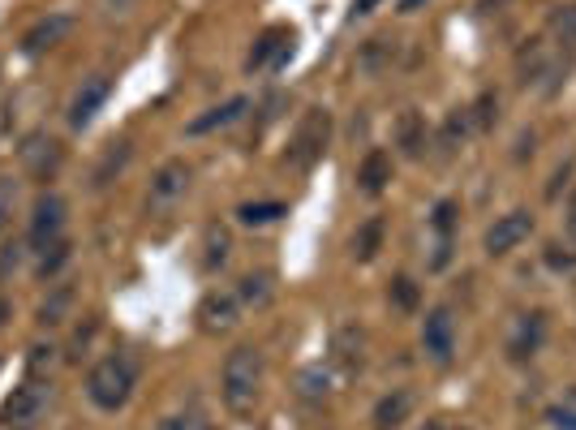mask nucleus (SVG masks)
I'll return each instance as SVG.
<instances>
[{
    "label": "nucleus",
    "mask_w": 576,
    "mask_h": 430,
    "mask_svg": "<svg viewBox=\"0 0 576 430\" xmlns=\"http://www.w3.org/2000/svg\"><path fill=\"white\" fill-rule=\"evenodd\" d=\"M134 383H138V366L129 353H108L99 357L86 375V400L99 409V413H117L129 405L134 396Z\"/></svg>",
    "instance_id": "1"
},
{
    "label": "nucleus",
    "mask_w": 576,
    "mask_h": 430,
    "mask_svg": "<svg viewBox=\"0 0 576 430\" xmlns=\"http://www.w3.org/2000/svg\"><path fill=\"white\" fill-rule=\"evenodd\" d=\"M220 392L233 413H250L258 405V392H263V353H258L254 344H237V349L228 353Z\"/></svg>",
    "instance_id": "2"
},
{
    "label": "nucleus",
    "mask_w": 576,
    "mask_h": 430,
    "mask_svg": "<svg viewBox=\"0 0 576 430\" xmlns=\"http://www.w3.org/2000/svg\"><path fill=\"white\" fill-rule=\"evenodd\" d=\"M48 409H52V383L31 375L5 396V405H0V426L5 430H35L43 418H48Z\"/></svg>",
    "instance_id": "3"
},
{
    "label": "nucleus",
    "mask_w": 576,
    "mask_h": 430,
    "mask_svg": "<svg viewBox=\"0 0 576 430\" xmlns=\"http://www.w3.org/2000/svg\"><path fill=\"white\" fill-rule=\"evenodd\" d=\"M327 142H331V112L327 108H310L306 117L297 121L284 160L293 164V168H314L327 155Z\"/></svg>",
    "instance_id": "4"
},
{
    "label": "nucleus",
    "mask_w": 576,
    "mask_h": 430,
    "mask_svg": "<svg viewBox=\"0 0 576 430\" xmlns=\"http://www.w3.org/2000/svg\"><path fill=\"white\" fill-rule=\"evenodd\" d=\"M65 220H69V203L61 194H39L35 207H31V228H26V241H31V250L43 254L48 246L65 237Z\"/></svg>",
    "instance_id": "5"
},
{
    "label": "nucleus",
    "mask_w": 576,
    "mask_h": 430,
    "mask_svg": "<svg viewBox=\"0 0 576 430\" xmlns=\"http://www.w3.org/2000/svg\"><path fill=\"white\" fill-rule=\"evenodd\" d=\"M190 177H194V168L185 164V160H164L160 172L151 177L147 207L151 211H164V207L177 203V198H185V190H190Z\"/></svg>",
    "instance_id": "6"
},
{
    "label": "nucleus",
    "mask_w": 576,
    "mask_h": 430,
    "mask_svg": "<svg viewBox=\"0 0 576 430\" xmlns=\"http://www.w3.org/2000/svg\"><path fill=\"white\" fill-rule=\"evenodd\" d=\"M18 155H22L26 177H35V181H48V177H56V168H61V142L48 134H31L18 147Z\"/></svg>",
    "instance_id": "7"
},
{
    "label": "nucleus",
    "mask_w": 576,
    "mask_h": 430,
    "mask_svg": "<svg viewBox=\"0 0 576 430\" xmlns=\"http://www.w3.org/2000/svg\"><path fill=\"white\" fill-rule=\"evenodd\" d=\"M534 233V215L529 211H508L486 228V254H512L521 241Z\"/></svg>",
    "instance_id": "8"
},
{
    "label": "nucleus",
    "mask_w": 576,
    "mask_h": 430,
    "mask_svg": "<svg viewBox=\"0 0 576 430\" xmlns=\"http://www.w3.org/2000/svg\"><path fill=\"white\" fill-rule=\"evenodd\" d=\"M422 349L435 357V362H452V353H456V319H452L448 306H439V310L426 314V323H422Z\"/></svg>",
    "instance_id": "9"
},
{
    "label": "nucleus",
    "mask_w": 576,
    "mask_h": 430,
    "mask_svg": "<svg viewBox=\"0 0 576 430\" xmlns=\"http://www.w3.org/2000/svg\"><path fill=\"white\" fill-rule=\"evenodd\" d=\"M108 91H112V82H108L104 74H91V78H86L78 91H74V99H69V125H74V129H86V125H91L95 112L104 108Z\"/></svg>",
    "instance_id": "10"
},
{
    "label": "nucleus",
    "mask_w": 576,
    "mask_h": 430,
    "mask_svg": "<svg viewBox=\"0 0 576 430\" xmlns=\"http://www.w3.org/2000/svg\"><path fill=\"white\" fill-rule=\"evenodd\" d=\"M69 31H74V18L69 13H48V18H39L31 31L22 35V52L26 56H43V52H52L56 43H65Z\"/></svg>",
    "instance_id": "11"
},
{
    "label": "nucleus",
    "mask_w": 576,
    "mask_h": 430,
    "mask_svg": "<svg viewBox=\"0 0 576 430\" xmlns=\"http://www.w3.org/2000/svg\"><path fill=\"white\" fill-rule=\"evenodd\" d=\"M237 319H241L237 293H220V289H215V293L203 297V306H198V323H203V332H211V336L233 332Z\"/></svg>",
    "instance_id": "12"
},
{
    "label": "nucleus",
    "mask_w": 576,
    "mask_h": 430,
    "mask_svg": "<svg viewBox=\"0 0 576 430\" xmlns=\"http://www.w3.org/2000/svg\"><path fill=\"white\" fill-rule=\"evenodd\" d=\"M288 56H293V31L288 26H271V31H263L258 35V43H254V52H250V74L254 69H267V65H284Z\"/></svg>",
    "instance_id": "13"
},
{
    "label": "nucleus",
    "mask_w": 576,
    "mask_h": 430,
    "mask_svg": "<svg viewBox=\"0 0 576 430\" xmlns=\"http://www.w3.org/2000/svg\"><path fill=\"white\" fill-rule=\"evenodd\" d=\"M246 112H250V99L246 95H233V99H224L220 108H207L203 117H194L190 125H185V134H194V138L198 134H215V129H228L233 121H241Z\"/></svg>",
    "instance_id": "14"
},
{
    "label": "nucleus",
    "mask_w": 576,
    "mask_h": 430,
    "mask_svg": "<svg viewBox=\"0 0 576 430\" xmlns=\"http://www.w3.org/2000/svg\"><path fill=\"white\" fill-rule=\"evenodd\" d=\"M392 172H396V164H392V155H387V151H379V147H374V151H366V160L362 164H357V190H362V194H383L387 190V185H392Z\"/></svg>",
    "instance_id": "15"
},
{
    "label": "nucleus",
    "mask_w": 576,
    "mask_h": 430,
    "mask_svg": "<svg viewBox=\"0 0 576 430\" xmlns=\"http://www.w3.org/2000/svg\"><path fill=\"white\" fill-rule=\"evenodd\" d=\"M129 155H134V147H129L125 138H121V142H108L104 155H99V164H95V172H91V190H108V185L125 172Z\"/></svg>",
    "instance_id": "16"
},
{
    "label": "nucleus",
    "mask_w": 576,
    "mask_h": 430,
    "mask_svg": "<svg viewBox=\"0 0 576 430\" xmlns=\"http://www.w3.org/2000/svg\"><path fill=\"white\" fill-rule=\"evenodd\" d=\"M409 413H413V392L396 387V392H387L379 405H374V430H396V426H405Z\"/></svg>",
    "instance_id": "17"
},
{
    "label": "nucleus",
    "mask_w": 576,
    "mask_h": 430,
    "mask_svg": "<svg viewBox=\"0 0 576 430\" xmlns=\"http://www.w3.org/2000/svg\"><path fill=\"white\" fill-rule=\"evenodd\" d=\"M542 336H546V319H542V314H525L521 327H516V336H512V344H508L512 362H529V357L542 349Z\"/></svg>",
    "instance_id": "18"
},
{
    "label": "nucleus",
    "mask_w": 576,
    "mask_h": 430,
    "mask_svg": "<svg viewBox=\"0 0 576 430\" xmlns=\"http://www.w3.org/2000/svg\"><path fill=\"white\" fill-rule=\"evenodd\" d=\"M237 301L246 310H267L271 301H276V280H271L267 271H250V276H241V284H237Z\"/></svg>",
    "instance_id": "19"
},
{
    "label": "nucleus",
    "mask_w": 576,
    "mask_h": 430,
    "mask_svg": "<svg viewBox=\"0 0 576 430\" xmlns=\"http://www.w3.org/2000/svg\"><path fill=\"white\" fill-rule=\"evenodd\" d=\"M366 336L357 332V327H340L336 332V340H331V362L336 366H344V370H357L366 362Z\"/></svg>",
    "instance_id": "20"
},
{
    "label": "nucleus",
    "mask_w": 576,
    "mask_h": 430,
    "mask_svg": "<svg viewBox=\"0 0 576 430\" xmlns=\"http://www.w3.org/2000/svg\"><path fill=\"white\" fill-rule=\"evenodd\" d=\"M383 237H387L383 215H370L366 224H357V233H353V258H357V263H370V258L383 250Z\"/></svg>",
    "instance_id": "21"
},
{
    "label": "nucleus",
    "mask_w": 576,
    "mask_h": 430,
    "mask_svg": "<svg viewBox=\"0 0 576 430\" xmlns=\"http://www.w3.org/2000/svg\"><path fill=\"white\" fill-rule=\"evenodd\" d=\"M396 147L409 155V160H417V155L426 151V121L422 112H405V117L396 121Z\"/></svg>",
    "instance_id": "22"
},
{
    "label": "nucleus",
    "mask_w": 576,
    "mask_h": 430,
    "mask_svg": "<svg viewBox=\"0 0 576 430\" xmlns=\"http://www.w3.org/2000/svg\"><path fill=\"white\" fill-rule=\"evenodd\" d=\"M392 56H396V43H387V39H366L362 52H357V74L379 78L383 69L392 65Z\"/></svg>",
    "instance_id": "23"
},
{
    "label": "nucleus",
    "mask_w": 576,
    "mask_h": 430,
    "mask_svg": "<svg viewBox=\"0 0 576 430\" xmlns=\"http://www.w3.org/2000/svg\"><path fill=\"white\" fill-rule=\"evenodd\" d=\"M69 306H74V289H69V284H56L52 297L43 301L39 314H35L39 327H61V323L69 319Z\"/></svg>",
    "instance_id": "24"
},
{
    "label": "nucleus",
    "mask_w": 576,
    "mask_h": 430,
    "mask_svg": "<svg viewBox=\"0 0 576 430\" xmlns=\"http://www.w3.org/2000/svg\"><path fill=\"white\" fill-rule=\"evenodd\" d=\"M551 35L559 39V48L576 52V5H564L551 13Z\"/></svg>",
    "instance_id": "25"
},
{
    "label": "nucleus",
    "mask_w": 576,
    "mask_h": 430,
    "mask_svg": "<svg viewBox=\"0 0 576 430\" xmlns=\"http://www.w3.org/2000/svg\"><path fill=\"white\" fill-rule=\"evenodd\" d=\"M297 392L306 396V400H323V396L331 392V375H327L323 366H306V370L297 375Z\"/></svg>",
    "instance_id": "26"
},
{
    "label": "nucleus",
    "mask_w": 576,
    "mask_h": 430,
    "mask_svg": "<svg viewBox=\"0 0 576 430\" xmlns=\"http://www.w3.org/2000/svg\"><path fill=\"white\" fill-rule=\"evenodd\" d=\"M280 215H288L284 203H246V207H237V220L254 228V224H271V220H280Z\"/></svg>",
    "instance_id": "27"
},
{
    "label": "nucleus",
    "mask_w": 576,
    "mask_h": 430,
    "mask_svg": "<svg viewBox=\"0 0 576 430\" xmlns=\"http://www.w3.org/2000/svg\"><path fill=\"white\" fill-rule=\"evenodd\" d=\"M233 254V237L228 228H207V267H224Z\"/></svg>",
    "instance_id": "28"
},
{
    "label": "nucleus",
    "mask_w": 576,
    "mask_h": 430,
    "mask_svg": "<svg viewBox=\"0 0 576 430\" xmlns=\"http://www.w3.org/2000/svg\"><path fill=\"white\" fill-rule=\"evenodd\" d=\"M65 263H69V241L61 237V241H56V246H48V250L39 254V267H35V271H39V280H52V276H56V271H61Z\"/></svg>",
    "instance_id": "29"
},
{
    "label": "nucleus",
    "mask_w": 576,
    "mask_h": 430,
    "mask_svg": "<svg viewBox=\"0 0 576 430\" xmlns=\"http://www.w3.org/2000/svg\"><path fill=\"white\" fill-rule=\"evenodd\" d=\"M13 207H18V181L0 177V233H5L9 220H13Z\"/></svg>",
    "instance_id": "30"
},
{
    "label": "nucleus",
    "mask_w": 576,
    "mask_h": 430,
    "mask_svg": "<svg viewBox=\"0 0 576 430\" xmlns=\"http://www.w3.org/2000/svg\"><path fill=\"white\" fill-rule=\"evenodd\" d=\"M495 112H499V99L486 91V95H478V104H473V125L478 129H491L495 125Z\"/></svg>",
    "instance_id": "31"
},
{
    "label": "nucleus",
    "mask_w": 576,
    "mask_h": 430,
    "mask_svg": "<svg viewBox=\"0 0 576 430\" xmlns=\"http://www.w3.org/2000/svg\"><path fill=\"white\" fill-rule=\"evenodd\" d=\"M56 344H31V357H26V366L35 370V375H43V370H52L56 366Z\"/></svg>",
    "instance_id": "32"
},
{
    "label": "nucleus",
    "mask_w": 576,
    "mask_h": 430,
    "mask_svg": "<svg viewBox=\"0 0 576 430\" xmlns=\"http://www.w3.org/2000/svg\"><path fill=\"white\" fill-rule=\"evenodd\" d=\"M392 301L400 310H417V284L409 276H396L392 280Z\"/></svg>",
    "instance_id": "33"
},
{
    "label": "nucleus",
    "mask_w": 576,
    "mask_h": 430,
    "mask_svg": "<svg viewBox=\"0 0 576 430\" xmlns=\"http://www.w3.org/2000/svg\"><path fill=\"white\" fill-rule=\"evenodd\" d=\"M155 430H207L203 413H172V418H164Z\"/></svg>",
    "instance_id": "34"
},
{
    "label": "nucleus",
    "mask_w": 576,
    "mask_h": 430,
    "mask_svg": "<svg viewBox=\"0 0 576 430\" xmlns=\"http://www.w3.org/2000/svg\"><path fill=\"white\" fill-rule=\"evenodd\" d=\"M456 203L452 198H443V203L435 207V228H439V237H452V228H456Z\"/></svg>",
    "instance_id": "35"
},
{
    "label": "nucleus",
    "mask_w": 576,
    "mask_h": 430,
    "mask_svg": "<svg viewBox=\"0 0 576 430\" xmlns=\"http://www.w3.org/2000/svg\"><path fill=\"white\" fill-rule=\"evenodd\" d=\"M465 129H469V117H465V112H452L448 129H443V142H448V147H456V138H465Z\"/></svg>",
    "instance_id": "36"
},
{
    "label": "nucleus",
    "mask_w": 576,
    "mask_h": 430,
    "mask_svg": "<svg viewBox=\"0 0 576 430\" xmlns=\"http://www.w3.org/2000/svg\"><path fill=\"white\" fill-rule=\"evenodd\" d=\"M555 430H576V409H551Z\"/></svg>",
    "instance_id": "37"
},
{
    "label": "nucleus",
    "mask_w": 576,
    "mask_h": 430,
    "mask_svg": "<svg viewBox=\"0 0 576 430\" xmlns=\"http://www.w3.org/2000/svg\"><path fill=\"white\" fill-rule=\"evenodd\" d=\"M546 263H551V267H572V254H559V246H551V250H546Z\"/></svg>",
    "instance_id": "38"
},
{
    "label": "nucleus",
    "mask_w": 576,
    "mask_h": 430,
    "mask_svg": "<svg viewBox=\"0 0 576 430\" xmlns=\"http://www.w3.org/2000/svg\"><path fill=\"white\" fill-rule=\"evenodd\" d=\"M9 267H18V246H5V254H0V276H5Z\"/></svg>",
    "instance_id": "39"
},
{
    "label": "nucleus",
    "mask_w": 576,
    "mask_h": 430,
    "mask_svg": "<svg viewBox=\"0 0 576 430\" xmlns=\"http://www.w3.org/2000/svg\"><path fill=\"white\" fill-rule=\"evenodd\" d=\"M568 237L576 241V194L568 198Z\"/></svg>",
    "instance_id": "40"
},
{
    "label": "nucleus",
    "mask_w": 576,
    "mask_h": 430,
    "mask_svg": "<svg viewBox=\"0 0 576 430\" xmlns=\"http://www.w3.org/2000/svg\"><path fill=\"white\" fill-rule=\"evenodd\" d=\"M374 5H379V0H357V5H353V13H357V18H366V13H370Z\"/></svg>",
    "instance_id": "41"
},
{
    "label": "nucleus",
    "mask_w": 576,
    "mask_h": 430,
    "mask_svg": "<svg viewBox=\"0 0 576 430\" xmlns=\"http://www.w3.org/2000/svg\"><path fill=\"white\" fill-rule=\"evenodd\" d=\"M417 5H422V0H400V13H413Z\"/></svg>",
    "instance_id": "42"
},
{
    "label": "nucleus",
    "mask_w": 576,
    "mask_h": 430,
    "mask_svg": "<svg viewBox=\"0 0 576 430\" xmlns=\"http://www.w3.org/2000/svg\"><path fill=\"white\" fill-rule=\"evenodd\" d=\"M422 430H448V426H443V422H426Z\"/></svg>",
    "instance_id": "43"
},
{
    "label": "nucleus",
    "mask_w": 576,
    "mask_h": 430,
    "mask_svg": "<svg viewBox=\"0 0 576 430\" xmlns=\"http://www.w3.org/2000/svg\"><path fill=\"white\" fill-rule=\"evenodd\" d=\"M5 314H9V306H5V301H0V327H5Z\"/></svg>",
    "instance_id": "44"
}]
</instances>
